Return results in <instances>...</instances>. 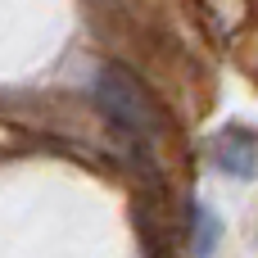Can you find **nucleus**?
<instances>
[{"instance_id": "f03ea898", "label": "nucleus", "mask_w": 258, "mask_h": 258, "mask_svg": "<svg viewBox=\"0 0 258 258\" xmlns=\"http://www.w3.org/2000/svg\"><path fill=\"white\" fill-rule=\"evenodd\" d=\"M213 163H218L227 177H254V168H258V136L254 132H240V127L222 132V136L213 141Z\"/></svg>"}, {"instance_id": "7ed1b4c3", "label": "nucleus", "mask_w": 258, "mask_h": 258, "mask_svg": "<svg viewBox=\"0 0 258 258\" xmlns=\"http://www.w3.org/2000/svg\"><path fill=\"white\" fill-rule=\"evenodd\" d=\"M218 240H222V218L209 204H190V249H195V258H209L218 249Z\"/></svg>"}, {"instance_id": "f257e3e1", "label": "nucleus", "mask_w": 258, "mask_h": 258, "mask_svg": "<svg viewBox=\"0 0 258 258\" xmlns=\"http://www.w3.org/2000/svg\"><path fill=\"white\" fill-rule=\"evenodd\" d=\"M91 91H95V104L109 113L113 127H122V132L136 136V141H159V132H163V113H159V104L150 100V91H145L127 68H118V63L95 68Z\"/></svg>"}]
</instances>
